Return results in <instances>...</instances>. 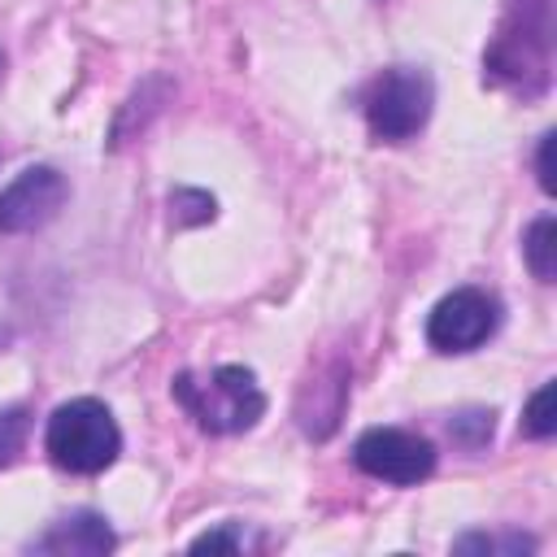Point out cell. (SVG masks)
<instances>
[{"label": "cell", "instance_id": "obj_9", "mask_svg": "<svg viewBox=\"0 0 557 557\" xmlns=\"http://www.w3.org/2000/svg\"><path fill=\"white\" fill-rule=\"evenodd\" d=\"M557 383H544L531 400H527V413H522V431L535 435V440H548L557 431Z\"/></svg>", "mask_w": 557, "mask_h": 557}, {"label": "cell", "instance_id": "obj_8", "mask_svg": "<svg viewBox=\"0 0 557 557\" xmlns=\"http://www.w3.org/2000/svg\"><path fill=\"white\" fill-rule=\"evenodd\" d=\"M522 252H527L531 274H535L540 283H553V274H557V222H553V213H544V218L527 231Z\"/></svg>", "mask_w": 557, "mask_h": 557}, {"label": "cell", "instance_id": "obj_7", "mask_svg": "<svg viewBox=\"0 0 557 557\" xmlns=\"http://www.w3.org/2000/svg\"><path fill=\"white\" fill-rule=\"evenodd\" d=\"M35 548L39 553H109L113 531L104 527L100 513H74V518H61Z\"/></svg>", "mask_w": 557, "mask_h": 557}, {"label": "cell", "instance_id": "obj_11", "mask_svg": "<svg viewBox=\"0 0 557 557\" xmlns=\"http://www.w3.org/2000/svg\"><path fill=\"white\" fill-rule=\"evenodd\" d=\"M26 440V413L22 409H0V466H9L17 457Z\"/></svg>", "mask_w": 557, "mask_h": 557}, {"label": "cell", "instance_id": "obj_2", "mask_svg": "<svg viewBox=\"0 0 557 557\" xmlns=\"http://www.w3.org/2000/svg\"><path fill=\"white\" fill-rule=\"evenodd\" d=\"M44 444H48V457L61 470L100 474L122 453V431H117L113 413L100 400L78 396V400L57 405V413L48 418V440Z\"/></svg>", "mask_w": 557, "mask_h": 557}, {"label": "cell", "instance_id": "obj_6", "mask_svg": "<svg viewBox=\"0 0 557 557\" xmlns=\"http://www.w3.org/2000/svg\"><path fill=\"white\" fill-rule=\"evenodd\" d=\"M61 200H65V178L52 165H30L0 191V231L4 235L35 231L61 209Z\"/></svg>", "mask_w": 557, "mask_h": 557}, {"label": "cell", "instance_id": "obj_12", "mask_svg": "<svg viewBox=\"0 0 557 557\" xmlns=\"http://www.w3.org/2000/svg\"><path fill=\"white\" fill-rule=\"evenodd\" d=\"M196 553H235V548H244V535L235 531V527H222V531H209V535H200L196 544H191Z\"/></svg>", "mask_w": 557, "mask_h": 557}, {"label": "cell", "instance_id": "obj_13", "mask_svg": "<svg viewBox=\"0 0 557 557\" xmlns=\"http://www.w3.org/2000/svg\"><path fill=\"white\" fill-rule=\"evenodd\" d=\"M553 139H557L553 131L540 139V187L544 191H553Z\"/></svg>", "mask_w": 557, "mask_h": 557}, {"label": "cell", "instance_id": "obj_4", "mask_svg": "<svg viewBox=\"0 0 557 557\" xmlns=\"http://www.w3.org/2000/svg\"><path fill=\"white\" fill-rule=\"evenodd\" d=\"M352 461L383 483H422L435 470V448L431 440L400 431V426H370L357 444H352Z\"/></svg>", "mask_w": 557, "mask_h": 557}, {"label": "cell", "instance_id": "obj_5", "mask_svg": "<svg viewBox=\"0 0 557 557\" xmlns=\"http://www.w3.org/2000/svg\"><path fill=\"white\" fill-rule=\"evenodd\" d=\"M496 322H500V305H496L487 292H479V287H457V292H448V296L431 309V318H426V339H431V348H440V352H470V348H479V344L496 331Z\"/></svg>", "mask_w": 557, "mask_h": 557}, {"label": "cell", "instance_id": "obj_3", "mask_svg": "<svg viewBox=\"0 0 557 557\" xmlns=\"http://www.w3.org/2000/svg\"><path fill=\"white\" fill-rule=\"evenodd\" d=\"M431 104H435L431 78L422 70L396 65V70H383L366 91V122L379 139H409L426 126Z\"/></svg>", "mask_w": 557, "mask_h": 557}, {"label": "cell", "instance_id": "obj_10", "mask_svg": "<svg viewBox=\"0 0 557 557\" xmlns=\"http://www.w3.org/2000/svg\"><path fill=\"white\" fill-rule=\"evenodd\" d=\"M453 548L457 553H509V557H518V553H531L535 540H527V535H466Z\"/></svg>", "mask_w": 557, "mask_h": 557}, {"label": "cell", "instance_id": "obj_1", "mask_svg": "<svg viewBox=\"0 0 557 557\" xmlns=\"http://www.w3.org/2000/svg\"><path fill=\"white\" fill-rule=\"evenodd\" d=\"M174 396L196 418V426L209 431V435L248 431L265 413V396H261L252 370H244V366H218L205 379L178 374L174 379Z\"/></svg>", "mask_w": 557, "mask_h": 557}]
</instances>
